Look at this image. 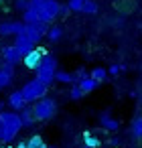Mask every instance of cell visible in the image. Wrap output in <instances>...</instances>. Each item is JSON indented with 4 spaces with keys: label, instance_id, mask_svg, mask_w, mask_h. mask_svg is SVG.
Masks as SVG:
<instances>
[{
    "label": "cell",
    "instance_id": "6da1fadb",
    "mask_svg": "<svg viewBox=\"0 0 142 148\" xmlns=\"http://www.w3.org/2000/svg\"><path fill=\"white\" fill-rule=\"evenodd\" d=\"M23 128L25 126H23L19 112H14V110L0 112V138H2V144H10L12 140H16V136Z\"/></svg>",
    "mask_w": 142,
    "mask_h": 148
},
{
    "label": "cell",
    "instance_id": "7a4b0ae2",
    "mask_svg": "<svg viewBox=\"0 0 142 148\" xmlns=\"http://www.w3.org/2000/svg\"><path fill=\"white\" fill-rule=\"evenodd\" d=\"M31 6L37 8L41 21L53 25L59 16H61V4L57 0H31Z\"/></svg>",
    "mask_w": 142,
    "mask_h": 148
},
{
    "label": "cell",
    "instance_id": "3957f363",
    "mask_svg": "<svg viewBox=\"0 0 142 148\" xmlns=\"http://www.w3.org/2000/svg\"><path fill=\"white\" fill-rule=\"evenodd\" d=\"M35 73H37V79H41L45 85H51L53 81H57V59H55V55L45 53V59Z\"/></svg>",
    "mask_w": 142,
    "mask_h": 148
},
{
    "label": "cell",
    "instance_id": "277c9868",
    "mask_svg": "<svg viewBox=\"0 0 142 148\" xmlns=\"http://www.w3.org/2000/svg\"><path fill=\"white\" fill-rule=\"evenodd\" d=\"M33 112H35V120L37 122H49L57 114V101L45 95V97H41L39 101L33 103Z\"/></svg>",
    "mask_w": 142,
    "mask_h": 148
},
{
    "label": "cell",
    "instance_id": "5b68a950",
    "mask_svg": "<svg viewBox=\"0 0 142 148\" xmlns=\"http://www.w3.org/2000/svg\"><path fill=\"white\" fill-rule=\"evenodd\" d=\"M21 91H23V95H25V99L29 101V103H35V101H39L41 97H45L47 95V91H49V85H45L41 79H31V81H27L23 87H21Z\"/></svg>",
    "mask_w": 142,
    "mask_h": 148
},
{
    "label": "cell",
    "instance_id": "8992f818",
    "mask_svg": "<svg viewBox=\"0 0 142 148\" xmlns=\"http://www.w3.org/2000/svg\"><path fill=\"white\" fill-rule=\"evenodd\" d=\"M27 25V23H25ZM49 23H45V21H37V23H29L27 27H25V35L27 37H31L35 43H41L45 37H47V31H49Z\"/></svg>",
    "mask_w": 142,
    "mask_h": 148
},
{
    "label": "cell",
    "instance_id": "52a82bcc",
    "mask_svg": "<svg viewBox=\"0 0 142 148\" xmlns=\"http://www.w3.org/2000/svg\"><path fill=\"white\" fill-rule=\"evenodd\" d=\"M25 21H4L0 23V37H16L25 33Z\"/></svg>",
    "mask_w": 142,
    "mask_h": 148
},
{
    "label": "cell",
    "instance_id": "ba28073f",
    "mask_svg": "<svg viewBox=\"0 0 142 148\" xmlns=\"http://www.w3.org/2000/svg\"><path fill=\"white\" fill-rule=\"evenodd\" d=\"M0 57H2V61H6V63H10V65H19V63H23V59H25V55L21 53V49L16 47V45H6V47H2L0 49Z\"/></svg>",
    "mask_w": 142,
    "mask_h": 148
},
{
    "label": "cell",
    "instance_id": "9c48e42d",
    "mask_svg": "<svg viewBox=\"0 0 142 148\" xmlns=\"http://www.w3.org/2000/svg\"><path fill=\"white\" fill-rule=\"evenodd\" d=\"M43 59H45V51H43V49H39V47H35L29 55H25L23 65H25L27 69H31V71H37V69L41 67Z\"/></svg>",
    "mask_w": 142,
    "mask_h": 148
},
{
    "label": "cell",
    "instance_id": "30bf717a",
    "mask_svg": "<svg viewBox=\"0 0 142 148\" xmlns=\"http://www.w3.org/2000/svg\"><path fill=\"white\" fill-rule=\"evenodd\" d=\"M14 79V65L6 63V61H0V89H4L12 83Z\"/></svg>",
    "mask_w": 142,
    "mask_h": 148
},
{
    "label": "cell",
    "instance_id": "8fae6325",
    "mask_svg": "<svg viewBox=\"0 0 142 148\" xmlns=\"http://www.w3.org/2000/svg\"><path fill=\"white\" fill-rule=\"evenodd\" d=\"M14 45H16L19 49H21V53H23V55H29V53H31V51H33V49L37 47V43H35V41H33L31 37H27L25 33H23V35H16V37H14Z\"/></svg>",
    "mask_w": 142,
    "mask_h": 148
},
{
    "label": "cell",
    "instance_id": "7c38bea8",
    "mask_svg": "<svg viewBox=\"0 0 142 148\" xmlns=\"http://www.w3.org/2000/svg\"><path fill=\"white\" fill-rule=\"evenodd\" d=\"M8 106H10L14 112H21L23 108H27V106H29V101L25 99L23 91H21V89H16V91H12V93L8 95Z\"/></svg>",
    "mask_w": 142,
    "mask_h": 148
},
{
    "label": "cell",
    "instance_id": "4fadbf2b",
    "mask_svg": "<svg viewBox=\"0 0 142 148\" xmlns=\"http://www.w3.org/2000/svg\"><path fill=\"white\" fill-rule=\"evenodd\" d=\"M97 122H99V126H102L104 130H108V132H116V130L120 128V122H118L116 118H112L110 112L99 114V116H97Z\"/></svg>",
    "mask_w": 142,
    "mask_h": 148
},
{
    "label": "cell",
    "instance_id": "5bb4252c",
    "mask_svg": "<svg viewBox=\"0 0 142 148\" xmlns=\"http://www.w3.org/2000/svg\"><path fill=\"white\" fill-rule=\"evenodd\" d=\"M19 114H21V120H23V126H25V128H31V126L37 124V120H35V112H33V106L23 108Z\"/></svg>",
    "mask_w": 142,
    "mask_h": 148
},
{
    "label": "cell",
    "instance_id": "9a60e30c",
    "mask_svg": "<svg viewBox=\"0 0 142 148\" xmlns=\"http://www.w3.org/2000/svg\"><path fill=\"white\" fill-rule=\"evenodd\" d=\"M77 83H79V87L83 89V93H85V95H87V93H91V91H95V87H97V81H95L91 75H87V77L79 79Z\"/></svg>",
    "mask_w": 142,
    "mask_h": 148
},
{
    "label": "cell",
    "instance_id": "2e32d148",
    "mask_svg": "<svg viewBox=\"0 0 142 148\" xmlns=\"http://www.w3.org/2000/svg\"><path fill=\"white\" fill-rule=\"evenodd\" d=\"M130 136L140 140L142 138V116H136L132 122H130Z\"/></svg>",
    "mask_w": 142,
    "mask_h": 148
},
{
    "label": "cell",
    "instance_id": "e0dca14e",
    "mask_svg": "<svg viewBox=\"0 0 142 148\" xmlns=\"http://www.w3.org/2000/svg\"><path fill=\"white\" fill-rule=\"evenodd\" d=\"M61 37H63V29H61L59 25H55V23H53V25L49 27V31H47V39H49L51 43H57Z\"/></svg>",
    "mask_w": 142,
    "mask_h": 148
},
{
    "label": "cell",
    "instance_id": "ac0fdd59",
    "mask_svg": "<svg viewBox=\"0 0 142 148\" xmlns=\"http://www.w3.org/2000/svg\"><path fill=\"white\" fill-rule=\"evenodd\" d=\"M57 81H59V83H69V85H73V83H77V77H75V73L59 71V69H57Z\"/></svg>",
    "mask_w": 142,
    "mask_h": 148
},
{
    "label": "cell",
    "instance_id": "d6986e66",
    "mask_svg": "<svg viewBox=\"0 0 142 148\" xmlns=\"http://www.w3.org/2000/svg\"><path fill=\"white\" fill-rule=\"evenodd\" d=\"M89 75H91V77H93V79H95L97 83H104V81L108 79L110 71H108V69H104V67H95V69H93V71H91Z\"/></svg>",
    "mask_w": 142,
    "mask_h": 148
},
{
    "label": "cell",
    "instance_id": "ffe728a7",
    "mask_svg": "<svg viewBox=\"0 0 142 148\" xmlns=\"http://www.w3.org/2000/svg\"><path fill=\"white\" fill-rule=\"evenodd\" d=\"M99 144H102V140H99L97 136L85 132V136H83V146H85V148H97Z\"/></svg>",
    "mask_w": 142,
    "mask_h": 148
},
{
    "label": "cell",
    "instance_id": "44dd1931",
    "mask_svg": "<svg viewBox=\"0 0 142 148\" xmlns=\"http://www.w3.org/2000/svg\"><path fill=\"white\" fill-rule=\"evenodd\" d=\"M23 21L29 25V23H37V21H41V16H39V12H37V8H29V10H25L23 12Z\"/></svg>",
    "mask_w": 142,
    "mask_h": 148
},
{
    "label": "cell",
    "instance_id": "7402d4cb",
    "mask_svg": "<svg viewBox=\"0 0 142 148\" xmlns=\"http://www.w3.org/2000/svg\"><path fill=\"white\" fill-rule=\"evenodd\" d=\"M83 95H85V93H83V89L79 87V83H73L71 89H69V99H71V101H79Z\"/></svg>",
    "mask_w": 142,
    "mask_h": 148
},
{
    "label": "cell",
    "instance_id": "603a6c76",
    "mask_svg": "<svg viewBox=\"0 0 142 148\" xmlns=\"http://www.w3.org/2000/svg\"><path fill=\"white\" fill-rule=\"evenodd\" d=\"M81 12H83V14H95V12H97V2H95V0H83Z\"/></svg>",
    "mask_w": 142,
    "mask_h": 148
},
{
    "label": "cell",
    "instance_id": "cb8c5ba5",
    "mask_svg": "<svg viewBox=\"0 0 142 148\" xmlns=\"http://www.w3.org/2000/svg\"><path fill=\"white\" fill-rule=\"evenodd\" d=\"M27 142H29V148H43V146H45V140H43L39 134H37V136H31Z\"/></svg>",
    "mask_w": 142,
    "mask_h": 148
},
{
    "label": "cell",
    "instance_id": "d4e9b609",
    "mask_svg": "<svg viewBox=\"0 0 142 148\" xmlns=\"http://www.w3.org/2000/svg\"><path fill=\"white\" fill-rule=\"evenodd\" d=\"M14 8L23 14L25 10H29V8H31V0H14Z\"/></svg>",
    "mask_w": 142,
    "mask_h": 148
},
{
    "label": "cell",
    "instance_id": "484cf974",
    "mask_svg": "<svg viewBox=\"0 0 142 148\" xmlns=\"http://www.w3.org/2000/svg\"><path fill=\"white\" fill-rule=\"evenodd\" d=\"M69 8H71V12H81V8H83V0H69Z\"/></svg>",
    "mask_w": 142,
    "mask_h": 148
},
{
    "label": "cell",
    "instance_id": "4316f807",
    "mask_svg": "<svg viewBox=\"0 0 142 148\" xmlns=\"http://www.w3.org/2000/svg\"><path fill=\"white\" fill-rule=\"evenodd\" d=\"M108 71H110V75H114V77H118V73L122 71V65H112V67H110Z\"/></svg>",
    "mask_w": 142,
    "mask_h": 148
},
{
    "label": "cell",
    "instance_id": "83f0119b",
    "mask_svg": "<svg viewBox=\"0 0 142 148\" xmlns=\"http://www.w3.org/2000/svg\"><path fill=\"white\" fill-rule=\"evenodd\" d=\"M75 77H77V81H79V79H83V77H87L85 69H77V71H75Z\"/></svg>",
    "mask_w": 142,
    "mask_h": 148
},
{
    "label": "cell",
    "instance_id": "f1b7e54d",
    "mask_svg": "<svg viewBox=\"0 0 142 148\" xmlns=\"http://www.w3.org/2000/svg\"><path fill=\"white\" fill-rule=\"evenodd\" d=\"M14 148H29V142H27V140H19Z\"/></svg>",
    "mask_w": 142,
    "mask_h": 148
},
{
    "label": "cell",
    "instance_id": "f546056e",
    "mask_svg": "<svg viewBox=\"0 0 142 148\" xmlns=\"http://www.w3.org/2000/svg\"><path fill=\"white\" fill-rule=\"evenodd\" d=\"M0 148H12L10 144H0Z\"/></svg>",
    "mask_w": 142,
    "mask_h": 148
},
{
    "label": "cell",
    "instance_id": "4dcf8cb0",
    "mask_svg": "<svg viewBox=\"0 0 142 148\" xmlns=\"http://www.w3.org/2000/svg\"><path fill=\"white\" fill-rule=\"evenodd\" d=\"M4 110V101H0V112H2Z\"/></svg>",
    "mask_w": 142,
    "mask_h": 148
},
{
    "label": "cell",
    "instance_id": "1f68e13d",
    "mask_svg": "<svg viewBox=\"0 0 142 148\" xmlns=\"http://www.w3.org/2000/svg\"><path fill=\"white\" fill-rule=\"evenodd\" d=\"M43 148H51V146H47V144H45V146H43Z\"/></svg>",
    "mask_w": 142,
    "mask_h": 148
},
{
    "label": "cell",
    "instance_id": "d6a6232c",
    "mask_svg": "<svg viewBox=\"0 0 142 148\" xmlns=\"http://www.w3.org/2000/svg\"><path fill=\"white\" fill-rule=\"evenodd\" d=\"M0 144H2V138H0Z\"/></svg>",
    "mask_w": 142,
    "mask_h": 148
}]
</instances>
